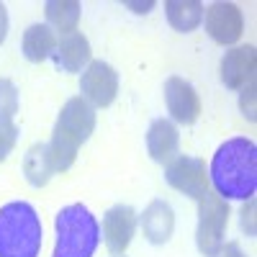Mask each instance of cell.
I'll use <instances>...</instances> for the list:
<instances>
[{
	"label": "cell",
	"mask_w": 257,
	"mask_h": 257,
	"mask_svg": "<svg viewBox=\"0 0 257 257\" xmlns=\"http://www.w3.org/2000/svg\"><path fill=\"white\" fill-rule=\"evenodd\" d=\"M216 196L224 201H249L257 190V147L252 139L234 137L224 142L211 160L208 173Z\"/></svg>",
	"instance_id": "1"
},
{
	"label": "cell",
	"mask_w": 257,
	"mask_h": 257,
	"mask_svg": "<svg viewBox=\"0 0 257 257\" xmlns=\"http://www.w3.org/2000/svg\"><path fill=\"white\" fill-rule=\"evenodd\" d=\"M93 128H95V108L82 95L70 98L64 103V108L57 118V126H54L52 142L47 144L54 173H64L67 167H72L80 144L90 139Z\"/></svg>",
	"instance_id": "2"
},
{
	"label": "cell",
	"mask_w": 257,
	"mask_h": 257,
	"mask_svg": "<svg viewBox=\"0 0 257 257\" xmlns=\"http://www.w3.org/2000/svg\"><path fill=\"white\" fill-rule=\"evenodd\" d=\"M44 231L31 203L11 201L0 208V257H39Z\"/></svg>",
	"instance_id": "3"
},
{
	"label": "cell",
	"mask_w": 257,
	"mask_h": 257,
	"mask_svg": "<svg viewBox=\"0 0 257 257\" xmlns=\"http://www.w3.org/2000/svg\"><path fill=\"white\" fill-rule=\"evenodd\" d=\"M54 257H93L100 242V226L82 203L64 206L54 219Z\"/></svg>",
	"instance_id": "4"
},
{
	"label": "cell",
	"mask_w": 257,
	"mask_h": 257,
	"mask_svg": "<svg viewBox=\"0 0 257 257\" xmlns=\"http://www.w3.org/2000/svg\"><path fill=\"white\" fill-rule=\"evenodd\" d=\"M229 224V206L221 196H216L213 190H206L198 198V231L196 242L198 249L211 257L221 244H224V231Z\"/></svg>",
	"instance_id": "5"
},
{
	"label": "cell",
	"mask_w": 257,
	"mask_h": 257,
	"mask_svg": "<svg viewBox=\"0 0 257 257\" xmlns=\"http://www.w3.org/2000/svg\"><path fill=\"white\" fill-rule=\"evenodd\" d=\"M165 180L173 185L175 190L185 193L188 198H201L208 190V173H206V162L190 155L173 157L165 167Z\"/></svg>",
	"instance_id": "6"
},
{
	"label": "cell",
	"mask_w": 257,
	"mask_h": 257,
	"mask_svg": "<svg viewBox=\"0 0 257 257\" xmlns=\"http://www.w3.org/2000/svg\"><path fill=\"white\" fill-rule=\"evenodd\" d=\"M80 90H82V98L88 100L93 108L95 105L98 108H105V105L113 103V98L118 93V75L108 62L95 59V62L88 64V70L82 72Z\"/></svg>",
	"instance_id": "7"
},
{
	"label": "cell",
	"mask_w": 257,
	"mask_h": 257,
	"mask_svg": "<svg viewBox=\"0 0 257 257\" xmlns=\"http://www.w3.org/2000/svg\"><path fill=\"white\" fill-rule=\"evenodd\" d=\"M206 18V34L216 41V44H234L244 29L242 11L234 3H213L203 11Z\"/></svg>",
	"instance_id": "8"
},
{
	"label": "cell",
	"mask_w": 257,
	"mask_h": 257,
	"mask_svg": "<svg viewBox=\"0 0 257 257\" xmlns=\"http://www.w3.org/2000/svg\"><path fill=\"white\" fill-rule=\"evenodd\" d=\"M137 231V211L132 206H113L103 216V242L113 254H123Z\"/></svg>",
	"instance_id": "9"
},
{
	"label": "cell",
	"mask_w": 257,
	"mask_h": 257,
	"mask_svg": "<svg viewBox=\"0 0 257 257\" xmlns=\"http://www.w3.org/2000/svg\"><path fill=\"white\" fill-rule=\"evenodd\" d=\"M257 70V52L252 44L229 49L221 59V82L229 90H244L249 82H254Z\"/></svg>",
	"instance_id": "10"
},
{
	"label": "cell",
	"mask_w": 257,
	"mask_h": 257,
	"mask_svg": "<svg viewBox=\"0 0 257 257\" xmlns=\"http://www.w3.org/2000/svg\"><path fill=\"white\" fill-rule=\"evenodd\" d=\"M165 103L178 123H193L201 116V98L196 88L183 77H170L165 82Z\"/></svg>",
	"instance_id": "11"
},
{
	"label": "cell",
	"mask_w": 257,
	"mask_h": 257,
	"mask_svg": "<svg viewBox=\"0 0 257 257\" xmlns=\"http://www.w3.org/2000/svg\"><path fill=\"white\" fill-rule=\"evenodd\" d=\"M144 237L152 244H165L175 231V213L165 201H152L142 213Z\"/></svg>",
	"instance_id": "12"
},
{
	"label": "cell",
	"mask_w": 257,
	"mask_h": 257,
	"mask_svg": "<svg viewBox=\"0 0 257 257\" xmlns=\"http://www.w3.org/2000/svg\"><path fill=\"white\" fill-rule=\"evenodd\" d=\"M178 142H180V134L173 121L167 118H157L152 121L147 132V149H149V157L155 162H170L175 155H178Z\"/></svg>",
	"instance_id": "13"
},
{
	"label": "cell",
	"mask_w": 257,
	"mask_h": 257,
	"mask_svg": "<svg viewBox=\"0 0 257 257\" xmlns=\"http://www.w3.org/2000/svg\"><path fill=\"white\" fill-rule=\"evenodd\" d=\"M54 62L64 72H77L82 70V64L90 62V41L85 39L80 31H72L67 36H62L57 41V52H54Z\"/></svg>",
	"instance_id": "14"
},
{
	"label": "cell",
	"mask_w": 257,
	"mask_h": 257,
	"mask_svg": "<svg viewBox=\"0 0 257 257\" xmlns=\"http://www.w3.org/2000/svg\"><path fill=\"white\" fill-rule=\"evenodd\" d=\"M24 54L29 62H44L57 52V36L47 24H34L24 34Z\"/></svg>",
	"instance_id": "15"
},
{
	"label": "cell",
	"mask_w": 257,
	"mask_h": 257,
	"mask_svg": "<svg viewBox=\"0 0 257 257\" xmlns=\"http://www.w3.org/2000/svg\"><path fill=\"white\" fill-rule=\"evenodd\" d=\"M165 13H167L170 26L178 31H185V34L198 29L203 21V6L198 0H167Z\"/></svg>",
	"instance_id": "16"
},
{
	"label": "cell",
	"mask_w": 257,
	"mask_h": 257,
	"mask_svg": "<svg viewBox=\"0 0 257 257\" xmlns=\"http://www.w3.org/2000/svg\"><path fill=\"white\" fill-rule=\"evenodd\" d=\"M44 8H47L49 29L59 31L62 36H67L77 29V21H80V3L77 0H49Z\"/></svg>",
	"instance_id": "17"
},
{
	"label": "cell",
	"mask_w": 257,
	"mask_h": 257,
	"mask_svg": "<svg viewBox=\"0 0 257 257\" xmlns=\"http://www.w3.org/2000/svg\"><path fill=\"white\" fill-rule=\"evenodd\" d=\"M52 162H49V152H47V144H34L26 157H24V175L34 188L47 185L52 178Z\"/></svg>",
	"instance_id": "18"
},
{
	"label": "cell",
	"mask_w": 257,
	"mask_h": 257,
	"mask_svg": "<svg viewBox=\"0 0 257 257\" xmlns=\"http://www.w3.org/2000/svg\"><path fill=\"white\" fill-rule=\"evenodd\" d=\"M18 113V90L11 80H0V118L3 121H13V116Z\"/></svg>",
	"instance_id": "19"
},
{
	"label": "cell",
	"mask_w": 257,
	"mask_h": 257,
	"mask_svg": "<svg viewBox=\"0 0 257 257\" xmlns=\"http://www.w3.org/2000/svg\"><path fill=\"white\" fill-rule=\"evenodd\" d=\"M16 139H18V128H16V123L0 118V162H3V160L13 152Z\"/></svg>",
	"instance_id": "20"
},
{
	"label": "cell",
	"mask_w": 257,
	"mask_h": 257,
	"mask_svg": "<svg viewBox=\"0 0 257 257\" xmlns=\"http://www.w3.org/2000/svg\"><path fill=\"white\" fill-rule=\"evenodd\" d=\"M242 111L249 121H254V82H249L242 93Z\"/></svg>",
	"instance_id": "21"
},
{
	"label": "cell",
	"mask_w": 257,
	"mask_h": 257,
	"mask_svg": "<svg viewBox=\"0 0 257 257\" xmlns=\"http://www.w3.org/2000/svg\"><path fill=\"white\" fill-rule=\"evenodd\" d=\"M211 257H247L242 249H239V244H234V242H229V244H221L216 252H213Z\"/></svg>",
	"instance_id": "22"
},
{
	"label": "cell",
	"mask_w": 257,
	"mask_h": 257,
	"mask_svg": "<svg viewBox=\"0 0 257 257\" xmlns=\"http://www.w3.org/2000/svg\"><path fill=\"white\" fill-rule=\"evenodd\" d=\"M252 216H254V201L249 198V203L242 208V226L249 231V234H254V226H252Z\"/></svg>",
	"instance_id": "23"
},
{
	"label": "cell",
	"mask_w": 257,
	"mask_h": 257,
	"mask_svg": "<svg viewBox=\"0 0 257 257\" xmlns=\"http://www.w3.org/2000/svg\"><path fill=\"white\" fill-rule=\"evenodd\" d=\"M6 34H8V13H6V6L0 3V41L6 39Z\"/></svg>",
	"instance_id": "24"
},
{
	"label": "cell",
	"mask_w": 257,
	"mask_h": 257,
	"mask_svg": "<svg viewBox=\"0 0 257 257\" xmlns=\"http://www.w3.org/2000/svg\"><path fill=\"white\" fill-rule=\"evenodd\" d=\"M126 6L137 8V13H149V8H152L155 3H152V0H147V3H132V0H126Z\"/></svg>",
	"instance_id": "25"
}]
</instances>
